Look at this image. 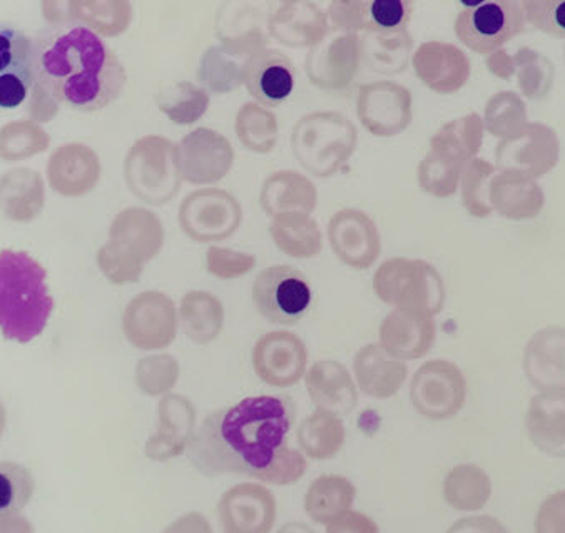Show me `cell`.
Wrapping results in <instances>:
<instances>
[{
	"label": "cell",
	"instance_id": "obj_4",
	"mask_svg": "<svg viewBox=\"0 0 565 533\" xmlns=\"http://www.w3.org/2000/svg\"><path fill=\"white\" fill-rule=\"evenodd\" d=\"M359 132L349 117L337 110L307 114L291 132V151L317 178H331L352 158Z\"/></svg>",
	"mask_w": 565,
	"mask_h": 533
},
{
	"label": "cell",
	"instance_id": "obj_35",
	"mask_svg": "<svg viewBox=\"0 0 565 533\" xmlns=\"http://www.w3.org/2000/svg\"><path fill=\"white\" fill-rule=\"evenodd\" d=\"M181 327L198 344H207L220 337L224 324V308L216 296L207 291H190L181 300Z\"/></svg>",
	"mask_w": 565,
	"mask_h": 533
},
{
	"label": "cell",
	"instance_id": "obj_42",
	"mask_svg": "<svg viewBox=\"0 0 565 533\" xmlns=\"http://www.w3.org/2000/svg\"><path fill=\"white\" fill-rule=\"evenodd\" d=\"M482 126L476 114L462 117L459 121L444 126L437 135L431 138L430 152L448 159V161L462 164L469 156L479 151L480 139H482Z\"/></svg>",
	"mask_w": 565,
	"mask_h": 533
},
{
	"label": "cell",
	"instance_id": "obj_8",
	"mask_svg": "<svg viewBox=\"0 0 565 533\" xmlns=\"http://www.w3.org/2000/svg\"><path fill=\"white\" fill-rule=\"evenodd\" d=\"M311 298L310 281L294 266H269L253 283V303L273 324H297L311 307Z\"/></svg>",
	"mask_w": 565,
	"mask_h": 533
},
{
	"label": "cell",
	"instance_id": "obj_26",
	"mask_svg": "<svg viewBox=\"0 0 565 533\" xmlns=\"http://www.w3.org/2000/svg\"><path fill=\"white\" fill-rule=\"evenodd\" d=\"M269 35L288 47H315L328 32V18L315 2H282L269 15Z\"/></svg>",
	"mask_w": 565,
	"mask_h": 533
},
{
	"label": "cell",
	"instance_id": "obj_43",
	"mask_svg": "<svg viewBox=\"0 0 565 533\" xmlns=\"http://www.w3.org/2000/svg\"><path fill=\"white\" fill-rule=\"evenodd\" d=\"M0 76L35 81V44L12 25H0Z\"/></svg>",
	"mask_w": 565,
	"mask_h": 533
},
{
	"label": "cell",
	"instance_id": "obj_1",
	"mask_svg": "<svg viewBox=\"0 0 565 533\" xmlns=\"http://www.w3.org/2000/svg\"><path fill=\"white\" fill-rule=\"evenodd\" d=\"M288 396H252L210 413L194 431L188 455L204 476L243 473L259 477L287 448L295 422Z\"/></svg>",
	"mask_w": 565,
	"mask_h": 533
},
{
	"label": "cell",
	"instance_id": "obj_14",
	"mask_svg": "<svg viewBox=\"0 0 565 533\" xmlns=\"http://www.w3.org/2000/svg\"><path fill=\"white\" fill-rule=\"evenodd\" d=\"M362 66V39L359 34L331 35L311 47L305 71L311 84L323 90H345Z\"/></svg>",
	"mask_w": 565,
	"mask_h": 533
},
{
	"label": "cell",
	"instance_id": "obj_20",
	"mask_svg": "<svg viewBox=\"0 0 565 533\" xmlns=\"http://www.w3.org/2000/svg\"><path fill=\"white\" fill-rule=\"evenodd\" d=\"M275 516L276 503L271 492L252 483L228 490L220 502L224 533H269Z\"/></svg>",
	"mask_w": 565,
	"mask_h": 533
},
{
	"label": "cell",
	"instance_id": "obj_31",
	"mask_svg": "<svg viewBox=\"0 0 565 533\" xmlns=\"http://www.w3.org/2000/svg\"><path fill=\"white\" fill-rule=\"evenodd\" d=\"M44 203V180L34 169L15 168L0 175V213L9 220L34 221Z\"/></svg>",
	"mask_w": 565,
	"mask_h": 533
},
{
	"label": "cell",
	"instance_id": "obj_27",
	"mask_svg": "<svg viewBox=\"0 0 565 533\" xmlns=\"http://www.w3.org/2000/svg\"><path fill=\"white\" fill-rule=\"evenodd\" d=\"M308 395L317 409L345 417L355 409L359 402L355 382L345 365L334 360H321L308 370Z\"/></svg>",
	"mask_w": 565,
	"mask_h": 533
},
{
	"label": "cell",
	"instance_id": "obj_40",
	"mask_svg": "<svg viewBox=\"0 0 565 533\" xmlns=\"http://www.w3.org/2000/svg\"><path fill=\"white\" fill-rule=\"evenodd\" d=\"M355 499V487L343 477H321L315 480L305 500L308 515L318 523L333 522L349 512Z\"/></svg>",
	"mask_w": 565,
	"mask_h": 533
},
{
	"label": "cell",
	"instance_id": "obj_44",
	"mask_svg": "<svg viewBox=\"0 0 565 533\" xmlns=\"http://www.w3.org/2000/svg\"><path fill=\"white\" fill-rule=\"evenodd\" d=\"M243 64L223 47L213 45L201 57L198 81L211 93H233L243 84Z\"/></svg>",
	"mask_w": 565,
	"mask_h": 533
},
{
	"label": "cell",
	"instance_id": "obj_11",
	"mask_svg": "<svg viewBox=\"0 0 565 533\" xmlns=\"http://www.w3.org/2000/svg\"><path fill=\"white\" fill-rule=\"evenodd\" d=\"M178 317L173 300L161 291H145L129 301L122 315L126 340L138 350L168 348L177 340Z\"/></svg>",
	"mask_w": 565,
	"mask_h": 533
},
{
	"label": "cell",
	"instance_id": "obj_28",
	"mask_svg": "<svg viewBox=\"0 0 565 533\" xmlns=\"http://www.w3.org/2000/svg\"><path fill=\"white\" fill-rule=\"evenodd\" d=\"M529 382L542 393H565V330L547 328L525 350Z\"/></svg>",
	"mask_w": 565,
	"mask_h": 533
},
{
	"label": "cell",
	"instance_id": "obj_58",
	"mask_svg": "<svg viewBox=\"0 0 565 533\" xmlns=\"http://www.w3.org/2000/svg\"><path fill=\"white\" fill-rule=\"evenodd\" d=\"M162 533H213V530L204 516L191 513L171 523Z\"/></svg>",
	"mask_w": 565,
	"mask_h": 533
},
{
	"label": "cell",
	"instance_id": "obj_47",
	"mask_svg": "<svg viewBox=\"0 0 565 533\" xmlns=\"http://www.w3.org/2000/svg\"><path fill=\"white\" fill-rule=\"evenodd\" d=\"M180 380V363L171 354L146 356L136 366V385L145 395L166 396Z\"/></svg>",
	"mask_w": 565,
	"mask_h": 533
},
{
	"label": "cell",
	"instance_id": "obj_48",
	"mask_svg": "<svg viewBox=\"0 0 565 533\" xmlns=\"http://www.w3.org/2000/svg\"><path fill=\"white\" fill-rule=\"evenodd\" d=\"M460 164L428 152L418 166V183L422 190L437 198H447L456 193L459 183Z\"/></svg>",
	"mask_w": 565,
	"mask_h": 533
},
{
	"label": "cell",
	"instance_id": "obj_51",
	"mask_svg": "<svg viewBox=\"0 0 565 533\" xmlns=\"http://www.w3.org/2000/svg\"><path fill=\"white\" fill-rule=\"evenodd\" d=\"M256 266V258L248 253L211 246L206 253V268L220 279H235L248 275Z\"/></svg>",
	"mask_w": 565,
	"mask_h": 533
},
{
	"label": "cell",
	"instance_id": "obj_6",
	"mask_svg": "<svg viewBox=\"0 0 565 533\" xmlns=\"http://www.w3.org/2000/svg\"><path fill=\"white\" fill-rule=\"evenodd\" d=\"M125 180L129 191L151 206H164L178 196L181 175L177 146L161 136H146L129 149L125 159Z\"/></svg>",
	"mask_w": 565,
	"mask_h": 533
},
{
	"label": "cell",
	"instance_id": "obj_19",
	"mask_svg": "<svg viewBox=\"0 0 565 533\" xmlns=\"http://www.w3.org/2000/svg\"><path fill=\"white\" fill-rule=\"evenodd\" d=\"M196 431V409L183 395L162 396L158 406V428L146 441V457L156 461L180 457Z\"/></svg>",
	"mask_w": 565,
	"mask_h": 533
},
{
	"label": "cell",
	"instance_id": "obj_2",
	"mask_svg": "<svg viewBox=\"0 0 565 533\" xmlns=\"http://www.w3.org/2000/svg\"><path fill=\"white\" fill-rule=\"evenodd\" d=\"M126 81L116 52L84 25H61L35 44V83L71 109H106L121 96Z\"/></svg>",
	"mask_w": 565,
	"mask_h": 533
},
{
	"label": "cell",
	"instance_id": "obj_61",
	"mask_svg": "<svg viewBox=\"0 0 565 533\" xmlns=\"http://www.w3.org/2000/svg\"><path fill=\"white\" fill-rule=\"evenodd\" d=\"M6 425H8V415H6L4 405L0 402V438L4 435Z\"/></svg>",
	"mask_w": 565,
	"mask_h": 533
},
{
	"label": "cell",
	"instance_id": "obj_17",
	"mask_svg": "<svg viewBox=\"0 0 565 533\" xmlns=\"http://www.w3.org/2000/svg\"><path fill=\"white\" fill-rule=\"evenodd\" d=\"M328 239L340 262L353 269H369L382 252L375 221L360 210L338 211L328 223Z\"/></svg>",
	"mask_w": 565,
	"mask_h": 533
},
{
	"label": "cell",
	"instance_id": "obj_21",
	"mask_svg": "<svg viewBox=\"0 0 565 533\" xmlns=\"http://www.w3.org/2000/svg\"><path fill=\"white\" fill-rule=\"evenodd\" d=\"M47 178L52 190L61 196H84L99 183V156L89 146L76 142L61 146L49 159Z\"/></svg>",
	"mask_w": 565,
	"mask_h": 533
},
{
	"label": "cell",
	"instance_id": "obj_18",
	"mask_svg": "<svg viewBox=\"0 0 565 533\" xmlns=\"http://www.w3.org/2000/svg\"><path fill=\"white\" fill-rule=\"evenodd\" d=\"M243 84L259 106L278 107L294 94L297 70L287 54L263 49L243 64Z\"/></svg>",
	"mask_w": 565,
	"mask_h": 533
},
{
	"label": "cell",
	"instance_id": "obj_60",
	"mask_svg": "<svg viewBox=\"0 0 565 533\" xmlns=\"http://www.w3.org/2000/svg\"><path fill=\"white\" fill-rule=\"evenodd\" d=\"M278 533H315L310 526L305 525V523H287V525L282 526Z\"/></svg>",
	"mask_w": 565,
	"mask_h": 533
},
{
	"label": "cell",
	"instance_id": "obj_32",
	"mask_svg": "<svg viewBox=\"0 0 565 533\" xmlns=\"http://www.w3.org/2000/svg\"><path fill=\"white\" fill-rule=\"evenodd\" d=\"M259 201L271 217L282 213L310 214L317 207V188L300 172L278 171L263 183Z\"/></svg>",
	"mask_w": 565,
	"mask_h": 533
},
{
	"label": "cell",
	"instance_id": "obj_56",
	"mask_svg": "<svg viewBox=\"0 0 565 533\" xmlns=\"http://www.w3.org/2000/svg\"><path fill=\"white\" fill-rule=\"evenodd\" d=\"M327 533H379V526L362 513L347 512L330 523Z\"/></svg>",
	"mask_w": 565,
	"mask_h": 533
},
{
	"label": "cell",
	"instance_id": "obj_3",
	"mask_svg": "<svg viewBox=\"0 0 565 533\" xmlns=\"http://www.w3.org/2000/svg\"><path fill=\"white\" fill-rule=\"evenodd\" d=\"M44 266L24 252H0V331L8 340L29 343L44 331L54 300Z\"/></svg>",
	"mask_w": 565,
	"mask_h": 533
},
{
	"label": "cell",
	"instance_id": "obj_30",
	"mask_svg": "<svg viewBox=\"0 0 565 533\" xmlns=\"http://www.w3.org/2000/svg\"><path fill=\"white\" fill-rule=\"evenodd\" d=\"M525 428L548 457L565 458V393H541L529 403Z\"/></svg>",
	"mask_w": 565,
	"mask_h": 533
},
{
	"label": "cell",
	"instance_id": "obj_22",
	"mask_svg": "<svg viewBox=\"0 0 565 533\" xmlns=\"http://www.w3.org/2000/svg\"><path fill=\"white\" fill-rule=\"evenodd\" d=\"M269 15L252 4L228 2L220 9L216 34L221 47L235 57L253 55L266 49L269 39Z\"/></svg>",
	"mask_w": 565,
	"mask_h": 533
},
{
	"label": "cell",
	"instance_id": "obj_50",
	"mask_svg": "<svg viewBox=\"0 0 565 533\" xmlns=\"http://www.w3.org/2000/svg\"><path fill=\"white\" fill-rule=\"evenodd\" d=\"M524 15L539 31L565 39V0H525Z\"/></svg>",
	"mask_w": 565,
	"mask_h": 533
},
{
	"label": "cell",
	"instance_id": "obj_53",
	"mask_svg": "<svg viewBox=\"0 0 565 533\" xmlns=\"http://www.w3.org/2000/svg\"><path fill=\"white\" fill-rule=\"evenodd\" d=\"M535 533H565V490L542 503L535 516Z\"/></svg>",
	"mask_w": 565,
	"mask_h": 533
},
{
	"label": "cell",
	"instance_id": "obj_54",
	"mask_svg": "<svg viewBox=\"0 0 565 533\" xmlns=\"http://www.w3.org/2000/svg\"><path fill=\"white\" fill-rule=\"evenodd\" d=\"M60 110V103L41 86V84H32L31 103H29V114L34 121L49 122L54 119L55 114Z\"/></svg>",
	"mask_w": 565,
	"mask_h": 533
},
{
	"label": "cell",
	"instance_id": "obj_59",
	"mask_svg": "<svg viewBox=\"0 0 565 533\" xmlns=\"http://www.w3.org/2000/svg\"><path fill=\"white\" fill-rule=\"evenodd\" d=\"M0 533H34V526L19 513L0 515Z\"/></svg>",
	"mask_w": 565,
	"mask_h": 533
},
{
	"label": "cell",
	"instance_id": "obj_45",
	"mask_svg": "<svg viewBox=\"0 0 565 533\" xmlns=\"http://www.w3.org/2000/svg\"><path fill=\"white\" fill-rule=\"evenodd\" d=\"M51 136L35 121H14L0 129V159L22 161L47 151Z\"/></svg>",
	"mask_w": 565,
	"mask_h": 533
},
{
	"label": "cell",
	"instance_id": "obj_23",
	"mask_svg": "<svg viewBox=\"0 0 565 533\" xmlns=\"http://www.w3.org/2000/svg\"><path fill=\"white\" fill-rule=\"evenodd\" d=\"M434 318L395 308L380 327V347L393 359L418 360L434 347Z\"/></svg>",
	"mask_w": 565,
	"mask_h": 533
},
{
	"label": "cell",
	"instance_id": "obj_29",
	"mask_svg": "<svg viewBox=\"0 0 565 533\" xmlns=\"http://www.w3.org/2000/svg\"><path fill=\"white\" fill-rule=\"evenodd\" d=\"M353 372L359 388L376 399L397 395L408 375L407 365L402 360L393 359L380 344H366L356 353Z\"/></svg>",
	"mask_w": 565,
	"mask_h": 533
},
{
	"label": "cell",
	"instance_id": "obj_9",
	"mask_svg": "<svg viewBox=\"0 0 565 533\" xmlns=\"http://www.w3.org/2000/svg\"><path fill=\"white\" fill-rule=\"evenodd\" d=\"M178 220L193 242H224L242 226L243 207L228 191L206 188L184 198Z\"/></svg>",
	"mask_w": 565,
	"mask_h": 533
},
{
	"label": "cell",
	"instance_id": "obj_52",
	"mask_svg": "<svg viewBox=\"0 0 565 533\" xmlns=\"http://www.w3.org/2000/svg\"><path fill=\"white\" fill-rule=\"evenodd\" d=\"M305 468H307V461H305L303 455L287 447L279 455L278 460L273 463V467L259 477V480L275 483V486H290L301 479Z\"/></svg>",
	"mask_w": 565,
	"mask_h": 533
},
{
	"label": "cell",
	"instance_id": "obj_33",
	"mask_svg": "<svg viewBox=\"0 0 565 533\" xmlns=\"http://www.w3.org/2000/svg\"><path fill=\"white\" fill-rule=\"evenodd\" d=\"M63 25L70 22L86 25L97 35L116 38L128 31L132 21V6L126 0H73L66 2Z\"/></svg>",
	"mask_w": 565,
	"mask_h": 533
},
{
	"label": "cell",
	"instance_id": "obj_7",
	"mask_svg": "<svg viewBox=\"0 0 565 533\" xmlns=\"http://www.w3.org/2000/svg\"><path fill=\"white\" fill-rule=\"evenodd\" d=\"M525 15L518 0H477L463 4L457 15L456 34L463 45L479 54H490L524 32Z\"/></svg>",
	"mask_w": 565,
	"mask_h": 533
},
{
	"label": "cell",
	"instance_id": "obj_41",
	"mask_svg": "<svg viewBox=\"0 0 565 533\" xmlns=\"http://www.w3.org/2000/svg\"><path fill=\"white\" fill-rule=\"evenodd\" d=\"M236 136L248 151L268 154L278 141V119L259 104H245L236 116Z\"/></svg>",
	"mask_w": 565,
	"mask_h": 533
},
{
	"label": "cell",
	"instance_id": "obj_16",
	"mask_svg": "<svg viewBox=\"0 0 565 533\" xmlns=\"http://www.w3.org/2000/svg\"><path fill=\"white\" fill-rule=\"evenodd\" d=\"M414 12L408 0H337L328 8V19L345 34H382L405 31Z\"/></svg>",
	"mask_w": 565,
	"mask_h": 533
},
{
	"label": "cell",
	"instance_id": "obj_15",
	"mask_svg": "<svg viewBox=\"0 0 565 533\" xmlns=\"http://www.w3.org/2000/svg\"><path fill=\"white\" fill-rule=\"evenodd\" d=\"M308 366V350L290 331L263 334L253 348V369L266 385L288 388L297 385Z\"/></svg>",
	"mask_w": 565,
	"mask_h": 533
},
{
	"label": "cell",
	"instance_id": "obj_34",
	"mask_svg": "<svg viewBox=\"0 0 565 533\" xmlns=\"http://www.w3.org/2000/svg\"><path fill=\"white\" fill-rule=\"evenodd\" d=\"M279 252L295 259L315 258L323 248V236L317 221L305 213H282L273 217L269 226Z\"/></svg>",
	"mask_w": 565,
	"mask_h": 533
},
{
	"label": "cell",
	"instance_id": "obj_36",
	"mask_svg": "<svg viewBox=\"0 0 565 533\" xmlns=\"http://www.w3.org/2000/svg\"><path fill=\"white\" fill-rule=\"evenodd\" d=\"M492 495V482L477 465H459L445 477L444 497L451 509L459 512H477L483 509Z\"/></svg>",
	"mask_w": 565,
	"mask_h": 533
},
{
	"label": "cell",
	"instance_id": "obj_57",
	"mask_svg": "<svg viewBox=\"0 0 565 533\" xmlns=\"http://www.w3.org/2000/svg\"><path fill=\"white\" fill-rule=\"evenodd\" d=\"M447 533H509L505 526L489 515L469 516L459 520L448 529Z\"/></svg>",
	"mask_w": 565,
	"mask_h": 533
},
{
	"label": "cell",
	"instance_id": "obj_25",
	"mask_svg": "<svg viewBox=\"0 0 565 533\" xmlns=\"http://www.w3.org/2000/svg\"><path fill=\"white\" fill-rule=\"evenodd\" d=\"M109 242L126 255L146 265L154 259L164 245V227L158 214L145 207H128L115 217Z\"/></svg>",
	"mask_w": 565,
	"mask_h": 533
},
{
	"label": "cell",
	"instance_id": "obj_10",
	"mask_svg": "<svg viewBox=\"0 0 565 533\" xmlns=\"http://www.w3.org/2000/svg\"><path fill=\"white\" fill-rule=\"evenodd\" d=\"M467 383L454 363L434 360L415 373L411 385L414 408L428 420H447L463 408Z\"/></svg>",
	"mask_w": 565,
	"mask_h": 533
},
{
	"label": "cell",
	"instance_id": "obj_46",
	"mask_svg": "<svg viewBox=\"0 0 565 533\" xmlns=\"http://www.w3.org/2000/svg\"><path fill=\"white\" fill-rule=\"evenodd\" d=\"M35 482L31 471L14 461H0V515H14L31 502Z\"/></svg>",
	"mask_w": 565,
	"mask_h": 533
},
{
	"label": "cell",
	"instance_id": "obj_13",
	"mask_svg": "<svg viewBox=\"0 0 565 533\" xmlns=\"http://www.w3.org/2000/svg\"><path fill=\"white\" fill-rule=\"evenodd\" d=\"M356 116L370 135L393 138L411 126L412 93L392 81H376L360 87Z\"/></svg>",
	"mask_w": 565,
	"mask_h": 533
},
{
	"label": "cell",
	"instance_id": "obj_37",
	"mask_svg": "<svg viewBox=\"0 0 565 533\" xmlns=\"http://www.w3.org/2000/svg\"><path fill=\"white\" fill-rule=\"evenodd\" d=\"M362 39V61L379 74H398L407 70L411 57L412 35L405 31L366 34Z\"/></svg>",
	"mask_w": 565,
	"mask_h": 533
},
{
	"label": "cell",
	"instance_id": "obj_24",
	"mask_svg": "<svg viewBox=\"0 0 565 533\" xmlns=\"http://www.w3.org/2000/svg\"><path fill=\"white\" fill-rule=\"evenodd\" d=\"M412 64L418 79L438 94L456 93L469 79V58L456 45L444 42L422 44Z\"/></svg>",
	"mask_w": 565,
	"mask_h": 533
},
{
	"label": "cell",
	"instance_id": "obj_12",
	"mask_svg": "<svg viewBox=\"0 0 565 533\" xmlns=\"http://www.w3.org/2000/svg\"><path fill=\"white\" fill-rule=\"evenodd\" d=\"M235 149L226 136L213 129L198 128L177 145V164L181 180L196 186L220 183L232 171Z\"/></svg>",
	"mask_w": 565,
	"mask_h": 533
},
{
	"label": "cell",
	"instance_id": "obj_39",
	"mask_svg": "<svg viewBox=\"0 0 565 533\" xmlns=\"http://www.w3.org/2000/svg\"><path fill=\"white\" fill-rule=\"evenodd\" d=\"M159 110L174 125L190 126L200 121L210 107V94L188 81L168 84L156 96Z\"/></svg>",
	"mask_w": 565,
	"mask_h": 533
},
{
	"label": "cell",
	"instance_id": "obj_5",
	"mask_svg": "<svg viewBox=\"0 0 565 533\" xmlns=\"http://www.w3.org/2000/svg\"><path fill=\"white\" fill-rule=\"evenodd\" d=\"M373 289L383 303L434 318L445 303V285L434 266L422 259L393 258L373 276Z\"/></svg>",
	"mask_w": 565,
	"mask_h": 533
},
{
	"label": "cell",
	"instance_id": "obj_49",
	"mask_svg": "<svg viewBox=\"0 0 565 533\" xmlns=\"http://www.w3.org/2000/svg\"><path fill=\"white\" fill-rule=\"evenodd\" d=\"M97 266L103 275L115 285L138 283L145 271V265L126 255L110 242H107L97 253Z\"/></svg>",
	"mask_w": 565,
	"mask_h": 533
},
{
	"label": "cell",
	"instance_id": "obj_38",
	"mask_svg": "<svg viewBox=\"0 0 565 533\" xmlns=\"http://www.w3.org/2000/svg\"><path fill=\"white\" fill-rule=\"evenodd\" d=\"M345 425L333 413L317 409L301 422L298 428V444L313 460L334 457L345 444Z\"/></svg>",
	"mask_w": 565,
	"mask_h": 533
},
{
	"label": "cell",
	"instance_id": "obj_55",
	"mask_svg": "<svg viewBox=\"0 0 565 533\" xmlns=\"http://www.w3.org/2000/svg\"><path fill=\"white\" fill-rule=\"evenodd\" d=\"M32 84L19 76H0V109H15L24 103Z\"/></svg>",
	"mask_w": 565,
	"mask_h": 533
}]
</instances>
